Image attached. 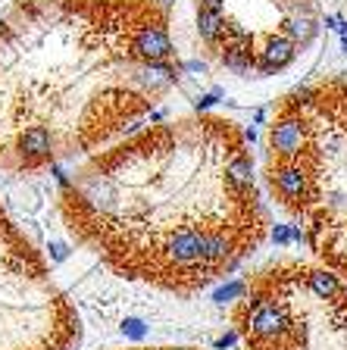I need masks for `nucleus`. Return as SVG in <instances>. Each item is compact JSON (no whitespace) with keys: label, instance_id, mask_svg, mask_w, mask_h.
Wrapping results in <instances>:
<instances>
[{"label":"nucleus","instance_id":"5","mask_svg":"<svg viewBox=\"0 0 347 350\" xmlns=\"http://www.w3.org/2000/svg\"><path fill=\"white\" fill-rule=\"evenodd\" d=\"M272 185L279 188V194L285 200H300L307 194V175L300 172V166H279L272 169Z\"/></svg>","mask_w":347,"mask_h":350},{"label":"nucleus","instance_id":"10","mask_svg":"<svg viewBox=\"0 0 347 350\" xmlns=\"http://www.w3.org/2000/svg\"><path fill=\"white\" fill-rule=\"evenodd\" d=\"M313 31H316V25H313V19L310 16H294V19H285L282 22V35L285 38H291V41H310L313 38Z\"/></svg>","mask_w":347,"mask_h":350},{"label":"nucleus","instance_id":"8","mask_svg":"<svg viewBox=\"0 0 347 350\" xmlns=\"http://www.w3.org/2000/svg\"><path fill=\"white\" fill-rule=\"evenodd\" d=\"M307 284H310V291L316 294L319 300H332V297H338V294H341L338 275H332V272H326V269L307 272Z\"/></svg>","mask_w":347,"mask_h":350},{"label":"nucleus","instance_id":"2","mask_svg":"<svg viewBox=\"0 0 347 350\" xmlns=\"http://www.w3.org/2000/svg\"><path fill=\"white\" fill-rule=\"evenodd\" d=\"M79 313L51 262L0 206V350H75Z\"/></svg>","mask_w":347,"mask_h":350},{"label":"nucleus","instance_id":"9","mask_svg":"<svg viewBox=\"0 0 347 350\" xmlns=\"http://www.w3.org/2000/svg\"><path fill=\"white\" fill-rule=\"evenodd\" d=\"M222 25H225L222 13H210V10H201V13H197V31H201V38L207 44H216L219 41Z\"/></svg>","mask_w":347,"mask_h":350},{"label":"nucleus","instance_id":"7","mask_svg":"<svg viewBox=\"0 0 347 350\" xmlns=\"http://www.w3.org/2000/svg\"><path fill=\"white\" fill-rule=\"evenodd\" d=\"M222 51L225 69H231L235 75H250L257 69V57L250 53V47H219Z\"/></svg>","mask_w":347,"mask_h":350},{"label":"nucleus","instance_id":"11","mask_svg":"<svg viewBox=\"0 0 347 350\" xmlns=\"http://www.w3.org/2000/svg\"><path fill=\"white\" fill-rule=\"evenodd\" d=\"M238 294H244V284H238V282H235V284H225L222 291H219V294H216V300H219V304H225V300H231V297H238Z\"/></svg>","mask_w":347,"mask_h":350},{"label":"nucleus","instance_id":"14","mask_svg":"<svg viewBox=\"0 0 347 350\" xmlns=\"http://www.w3.org/2000/svg\"><path fill=\"white\" fill-rule=\"evenodd\" d=\"M272 238H275V244H288V241H291V232H288V226H275Z\"/></svg>","mask_w":347,"mask_h":350},{"label":"nucleus","instance_id":"15","mask_svg":"<svg viewBox=\"0 0 347 350\" xmlns=\"http://www.w3.org/2000/svg\"><path fill=\"white\" fill-rule=\"evenodd\" d=\"M288 232H291V238H294V241H304V238H307V234H304V228H300V226H291Z\"/></svg>","mask_w":347,"mask_h":350},{"label":"nucleus","instance_id":"4","mask_svg":"<svg viewBox=\"0 0 347 350\" xmlns=\"http://www.w3.org/2000/svg\"><path fill=\"white\" fill-rule=\"evenodd\" d=\"M300 138H304L300 119H282V122H275L272 131H269V144H272V150L282 160H288V157H294L300 150Z\"/></svg>","mask_w":347,"mask_h":350},{"label":"nucleus","instance_id":"1","mask_svg":"<svg viewBox=\"0 0 347 350\" xmlns=\"http://www.w3.org/2000/svg\"><path fill=\"white\" fill-rule=\"evenodd\" d=\"M153 0L0 7V172L35 175L129 129L179 79Z\"/></svg>","mask_w":347,"mask_h":350},{"label":"nucleus","instance_id":"6","mask_svg":"<svg viewBox=\"0 0 347 350\" xmlns=\"http://www.w3.org/2000/svg\"><path fill=\"white\" fill-rule=\"evenodd\" d=\"M225 182H229L235 191H241V194L253 188V163H250L247 153L231 157V163L225 166Z\"/></svg>","mask_w":347,"mask_h":350},{"label":"nucleus","instance_id":"13","mask_svg":"<svg viewBox=\"0 0 347 350\" xmlns=\"http://www.w3.org/2000/svg\"><path fill=\"white\" fill-rule=\"evenodd\" d=\"M201 10H210V13H222L225 10V0H197Z\"/></svg>","mask_w":347,"mask_h":350},{"label":"nucleus","instance_id":"3","mask_svg":"<svg viewBox=\"0 0 347 350\" xmlns=\"http://www.w3.org/2000/svg\"><path fill=\"white\" fill-rule=\"evenodd\" d=\"M294 57H297V44L285 35H272L266 41V47L257 53V69H260L263 75H272V72H279V69H285Z\"/></svg>","mask_w":347,"mask_h":350},{"label":"nucleus","instance_id":"12","mask_svg":"<svg viewBox=\"0 0 347 350\" xmlns=\"http://www.w3.org/2000/svg\"><path fill=\"white\" fill-rule=\"evenodd\" d=\"M329 29H332V31H338V35H347V22L344 19H341V16H329Z\"/></svg>","mask_w":347,"mask_h":350}]
</instances>
